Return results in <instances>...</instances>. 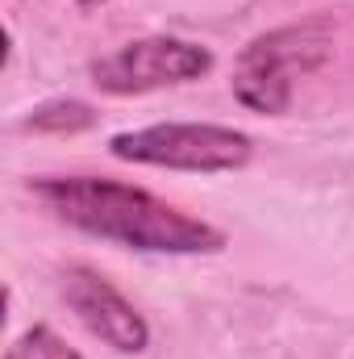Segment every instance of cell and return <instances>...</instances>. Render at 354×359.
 <instances>
[{"label": "cell", "mask_w": 354, "mask_h": 359, "mask_svg": "<svg viewBox=\"0 0 354 359\" xmlns=\"http://www.w3.org/2000/svg\"><path fill=\"white\" fill-rule=\"evenodd\" d=\"M29 196L63 226L142 255H217L225 230L163 201L150 188L108 176H38Z\"/></svg>", "instance_id": "1"}, {"label": "cell", "mask_w": 354, "mask_h": 359, "mask_svg": "<svg viewBox=\"0 0 354 359\" xmlns=\"http://www.w3.org/2000/svg\"><path fill=\"white\" fill-rule=\"evenodd\" d=\"M334 55V25L313 17V21H292L275 25L259 38H250L234 63V100L250 113L283 117L296 100L300 80L317 76Z\"/></svg>", "instance_id": "2"}, {"label": "cell", "mask_w": 354, "mask_h": 359, "mask_svg": "<svg viewBox=\"0 0 354 359\" xmlns=\"http://www.w3.org/2000/svg\"><path fill=\"white\" fill-rule=\"evenodd\" d=\"M108 155L138 168L217 176V172H242L255 159V138L221 121H155L142 130L113 134Z\"/></svg>", "instance_id": "3"}, {"label": "cell", "mask_w": 354, "mask_h": 359, "mask_svg": "<svg viewBox=\"0 0 354 359\" xmlns=\"http://www.w3.org/2000/svg\"><path fill=\"white\" fill-rule=\"evenodd\" d=\"M213 67L217 55L204 42L176 38V34H146L117 46L113 55H100L88 67V76L92 88H100L104 96H146L159 88L196 84Z\"/></svg>", "instance_id": "4"}, {"label": "cell", "mask_w": 354, "mask_h": 359, "mask_svg": "<svg viewBox=\"0 0 354 359\" xmlns=\"http://www.w3.org/2000/svg\"><path fill=\"white\" fill-rule=\"evenodd\" d=\"M59 292L67 309L80 318V326L104 347H113L117 355H142L150 347V322L142 318V309L96 268H84V264L63 268Z\"/></svg>", "instance_id": "5"}, {"label": "cell", "mask_w": 354, "mask_h": 359, "mask_svg": "<svg viewBox=\"0 0 354 359\" xmlns=\"http://www.w3.org/2000/svg\"><path fill=\"white\" fill-rule=\"evenodd\" d=\"M100 121V113L92 109L88 100H76V96H50L42 104H34L17 130L21 134H46V138H71V134H84Z\"/></svg>", "instance_id": "6"}, {"label": "cell", "mask_w": 354, "mask_h": 359, "mask_svg": "<svg viewBox=\"0 0 354 359\" xmlns=\"http://www.w3.org/2000/svg\"><path fill=\"white\" fill-rule=\"evenodd\" d=\"M4 359H84L59 330H50V326H29V330H21L13 343H8V351Z\"/></svg>", "instance_id": "7"}, {"label": "cell", "mask_w": 354, "mask_h": 359, "mask_svg": "<svg viewBox=\"0 0 354 359\" xmlns=\"http://www.w3.org/2000/svg\"><path fill=\"white\" fill-rule=\"evenodd\" d=\"M80 8H96V4H104V0H76Z\"/></svg>", "instance_id": "8"}]
</instances>
